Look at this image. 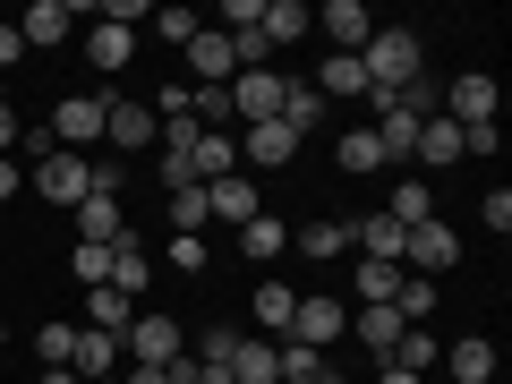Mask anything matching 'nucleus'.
Here are the masks:
<instances>
[{"label":"nucleus","mask_w":512,"mask_h":384,"mask_svg":"<svg viewBox=\"0 0 512 384\" xmlns=\"http://www.w3.org/2000/svg\"><path fill=\"white\" fill-rule=\"evenodd\" d=\"M316 384H342V376H333V367H325V376H316Z\"/></svg>","instance_id":"nucleus-49"},{"label":"nucleus","mask_w":512,"mask_h":384,"mask_svg":"<svg viewBox=\"0 0 512 384\" xmlns=\"http://www.w3.org/2000/svg\"><path fill=\"white\" fill-rule=\"evenodd\" d=\"M419 163H461V128L444 120V111H436V120H419Z\"/></svg>","instance_id":"nucleus-30"},{"label":"nucleus","mask_w":512,"mask_h":384,"mask_svg":"<svg viewBox=\"0 0 512 384\" xmlns=\"http://www.w3.org/2000/svg\"><path fill=\"white\" fill-rule=\"evenodd\" d=\"M402 222H393V214H367L359 222V256H367V265H402Z\"/></svg>","instance_id":"nucleus-19"},{"label":"nucleus","mask_w":512,"mask_h":384,"mask_svg":"<svg viewBox=\"0 0 512 384\" xmlns=\"http://www.w3.org/2000/svg\"><path fill=\"white\" fill-rule=\"evenodd\" d=\"M384 214L402 222V231H419V222H436V205H427V180H402V188H393V205H384Z\"/></svg>","instance_id":"nucleus-34"},{"label":"nucleus","mask_w":512,"mask_h":384,"mask_svg":"<svg viewBox=\"0 0 512 384\" xmlns=\"http://www.w3.org/2000/svg\"><path fill=\"white\" fill-rule=\"evenodd\" d=\"M188 69H197L205 86H231V77H239V60H231V35H222V26H205V35L188 43Z\"/></svg>","instance_id":"nucleus-13"},{"label":"nucleus","mask_w":512,"mask_h":384,"mask_svg":"<svg viewBox=\"0 0 512 384\" xmlns=\"http://www.w3.org/2000/svg\"><path fill=\"white\" fill-rule=\"evenodd\" d=\"M436 103H444V120H453V128H495V77L470 69V77H453Z\"/></svg>","instance_id":"nucleus-4"},{"label":"nucleus","mask_w":512,"mask_h":384,"mask_svg":"<svg viewBox=\"0 0 512 384\" xmlns=\"http://www.w3.org/2000/svg\"><path fill=\"white\" fill-rule=\"evenodd\" d=\"M222 94H231V120H239V128H256V120H282V94H291V86H282L274 69H239Z\"/></svg>","instance_id":"nucleus-3"},{"label":"nucleus","mask_w":512,"mask_h":384,"mask_svg":"<svg viewBox=\"0 0 512 384\" xmlns=\"http://www.w3.org/2000/svg\"><path fill=\"white\" fill-rule=\"evenodd\" d=\"M77 231H86V248H120V239H128L120 197H86V205H77Z\"/></svg>","instance_id":"nucleus-14"},{"label":"nucleus","mask_w":512,"mask_h":384,"mask_svg":"<svg viewBox=\"0 0 512 384\" xmlns=\"http://www.w3.org/2000/svg\"><path fill=\"white\" fill-rule=\"evenodd\" d=\"M69 367H86V384H94V376H120V333H77Z\"/></svg>","instance_id":"nucleus-24"},{"label":"nucleus","mask_w":512,"mask_h":384,"mask_svg":"<svg viewBox=\"0 0 512 384\" xmlns=\"http://www.w3.org/2000/svg\"><path fill=\"white\" fill-rule=\"evenodd\" d=\"M359 69H367V103L410 94L419 86V35H410V26H376V35L359 43Z\"/></svg>","instance_id":"nucleus-1"},{"label":"nucleus","mask_w":512,"mask_h":384,"mask_svg":"<svg viewBox=\"0 0 512 384\" xmlns=\"http://www.w3.org/2000/svg\"><path fill=\"white\" fill-rule=\"evenodd\" d=\"M376 146H384V163H419V120H410L393 94L376 103Z\"/></svg>","instance_id":"nucleus-10"},{"label":"nucleus","mask_w":512,"mask_h":384,"mask_svg":"<svg viewBox=\"0 0 512 384\" xmlns=\"http://www.w3.org/2000/svg\"><path fill=\"white\" fill-rule=\"evenodd\" d=\"M205 214L231 222V231H239V222H256V214H265V205H256V180H248V171H222V180H205Z\"/></svg>","instance_id":"nucleus-8"},{"label":"nucleus","mask_w":512,"mask_h":384,"mask_svg":"<svg viewBox=\"0 0 512 384\" xmlns=\"http://www.w3.org/2000/svg\"><path fill=\"white\" fill-rule=\"evenodd\" d=\"M316 94H325V103H333V94H342V103H367V69H359V52H333L325 77H316Z\"/></svg>","instance_id":"nucleus-20"},{"label":"nucleus","mask_w":512,"mask_h":384,"mask_svg":"<svg viewBox=\"0 0 512 384\" xmlns=\"http://www.w3.org/2000/svg\"><path fill=\"white\" fill-rule=\"evenodd\" d=\"M274 367H282V384H316V376H325V350H308V342H274Z\"/></svg>","instance_id":"nucleus-31"},{"label":"nucleus","mask_w":512,"mask_h":384,"mask_svg":"<svg viewBox=\"0 0 512 384\" xmlns=\"http://www.w3.org/2000/svg\"><path fill=\"white\" fill-rule=\"evenodd\" d=\"M342 248H350V222H308L299 231V256H316V265H333Z\"/></svg>","instance_id":"nucleus-35"},{"label":"nucleus","mask_w":512,"mask_h":384,"mask_svg":"<svg viewBox=\"0 0 512 384\" xmlns=\"http://www.w3.org/2000/svg\"><path fill=\"white\" fill-rule=\"evenodd\" d=\"M231 350H239V333H231V325L205 333V367H231Z\"/></svg>","instance_id":"nucleus-42"},{"label":"nucleus","mask_w":512,"mask_h":384,"mask_svg":"<svg viewBox=\"0 0 512 384\" xmlns=\"http://www.w3.org/2000/svg\"><path fill=\"white\" fill-rule=\"evenodd\" d=\"M120 359L128 367H171L180 359V325H171V316H128V333H120Z\"/></svg>","instance_id":"nucleus-2"},{"label":"nucleus","mask_w":512,"mask_h":384,"mask_svg":"<svg viewBox=\"0 0 512 384\" xmlns=\"http://www.w3.org/2000/svg\"><path fill=\"white\" fill-rule=\"evenodd\" d=\"M239 248H248L256 265H274V256L291 248V222H282V214H256V222H239Z\"/></svg>","instance_id":"nucleus-21"},{"label":"nucleus","mask_w":512,"mask_h":384,"mask_svg":"<svg viewBox=\"0 0 512 384\" xmlns=\"http://www.w3.org/2000/svg\"><path fill=\"white\" fill-rule=\"evenodd\" d=\"M35 350H43L52 367H69V350H77V325H43V333H35Z\"/></svg>","instance_id":"nucleus-40"},{"label":"nucleus","mask_w":512,"mask_h":384,"mask_svg":"<svg viewBox=\"0 0 512 384\" xmlns=\"http://www.w3.org/2000/svg\"><path fill=\"white\" fill-rule=\"evenodd\" d=\"M171 265H180V274H205V239L180 231V239H171Z\"/></svg>","instance_id":"nucleus-41"},{"label":"nucleus","mask_w":512,"mask_h":384,"mask_svg":"<svg viewBox=\"0 0 512 384\" xmlns=\"http://www.w3.org/2000/svg\"><path fill=\"white\" fill-rule=\"evenodd\" d=\"M333 333H350V308H342V299H299V316H291V333H282V342H308V350H325Z\"/></svg>","instance_id":"nucleus-9"},{"label":"nucleus","mask_w":512,"mask_h":384,"mask_svg":"<svg viewBox=\"0 0 512 384\" xmlns=\"http://www.w3.org/2000/svg\"><path fill=\"white\" fill-rule=\"evenodd\" d=\"M205 188H180V197H171V231H205Z\"/></svg>","instance_id":"nucleus-39"},{"label":"nucleus","mask_w":512,"mask_h":384,"mask_svg":"<svg viewBox=\"0 0 512 384\" xmlns=\"http://www.w3.org/2000/svg\"><path fill=\"white\" fill-rule=\"evenodd\" d=\"M231 384H282L274 342H239V350H231Z\"/></svg>","instance_id":"nucleus-28"},{"label":"nucleus","mask_w":512,"mask_h":384,"mask_svg":"<svg viewBox=\"0 0 512 384\" xmlns=\"http://www.w3.org/2000/svg\"><path fill=\"white\" fill-rule=\"evenodd\" d=\"M256 26H265V43H299L316 26V9H308V0H265V18H256Z\"/></svg>","instance_id":"nucleus-22"},{"label":"nucleus","mask_w":512,"mask_h":384,"mask_svg":"<svg viewBox=\"0 0 512 384\" xmlns=\"http://www.w3.org/2000/svg\"><path fill=\"white\" fill-rule=\"evenodd\" d=\"M94 384H120V376H94Z\"/></svg>","instance_id":"nucleus-50"},{"label":"nucleus","mask_w":512,"mask_h":384,"mask_svg":"<svg viewBox=\"0 0 512 384\" xmlns=\"http://www.w3.org/2000/svg\"><path fill=\"white\" fill-rule=\"evenodd\" d=\"M384 367H410V376H427V367H436V333H419V325H410L402 342H393V359H384Z\"/></svg>","instance_id":"nucleus-36"},{"label":"nucleus","mask_w":512,"mask_h":384,"mask_svg":"<svg viewBox=\"0 0 512 384\" xmlns=\"http://www.w3.org/2000/svg\"><path fill=\"white\" fill-rule=\"evenodd\" d=\"M9 197H18V163H0V205H9Z\"/></svg>","instance_id":"nucleus-46"},{"label":"nucleus","mask_w":512,"mask_h":384,"mask_svg":"<svg viewBox=\"0 0 512 384\" xmlns=\"http://www.w3.org/2000/svg\"><path fill=\"white\" fill-rule=\"evenodd\" d=\"M299 154V137L282 120H256V128H239V163H265V171H282Z\"/></svg>","instance_id":"nucleus-11"},{"label":"nucleus","mask_w":512,"mask_h":384,"mask_svg":"<svg viewBox=\"0 0 512 384\" xmlns=\"http://www.w3.org/2000/svg\"><path fill=\"white\" fill-rule=\"evenodd\" d=\"M52 137L69 154H86L94 137H103V94H60V111H52Z\"/></svg>","instance_id":"nucleus-7"},{"label":"nucleus","mask_w":512,"mask_h":384,"mask_svg":"<svg viewBox=\"0 0 512 384\" xmlns=\"http://www.w3.org/2000/svg\"><path fill=\"white\" fill-rule=\"evenodd\" d=\"M436 367H453L461 384H495V342H478V333H470V342L436 350Z\"/></svg>","instance_id":"nucleus-18"},{"label":"nucleus","mask_w":512,"mask_h":384,"mask_svg":"<svg viewBox=\"0 0 512 384\" xmlns=\"http://www.w3.org/2000/svg\"><path fill=\"white\" fill-rule=\"evenodd\" d=\"M316 26H325V35H333V52H359V43L376 35V26H367V9H359V0H325V9H316Z\"/></svg>","instance_id":"nucleus-15"},{"label":"nucleus","mask_w":512,"mask_h":384,"mask_svg":"<svg viewBox=\"0 0 512 384\" xmlns=\"http://www.w3.org/2000/svg\"><path fill=\"white\" fill-rule=\"evenodd\" d=\"M69 265H77V282H86V291H103V282H111V248H86V239H77Z\"/></svg>","instance_id":"nucleus-38"},{"label":"nucleus","mask_w":512,"mask_h":384,"mask_svg":"<svg viewBox=\"0 0 512 384\" xmlns=\"http://www.w3.org/2000/svg\"><path fill=\"white\" fill-rule=\"evenodd\" d=\"M0 146H18V111H9V94H0Z\"/></svg>","instance_id":"nucleus-45"},{"label":"nucleus","mask_w":512,"mask_h":384,"mask_svg":"<svg viewBox=\"0 0 512 384\" xmlns=\"http://www.w3.org/2000/svg\"><path fill=\"white\" fill-rule=\"evenodd\" d=\"M350 325H359V342L376 350V359H393V342H402V333H410V325H402V316H393V308H359V316H350Z\"/></svg>","instance_id":"nucleus-27"},{"label":"nucleus","mask_w":512,"mask_h":384,"mask_svg":"<svg viewBox=\"0 0 512 384\" xmlns=\"http://www.w3.org/2000/svg\"><path fill=\"white\" fill-rule=\"evenodd\" d=\"M128 316H137V299H120L103 282V291H86V333H128Z\"/></svg>","instance_id":"nucleus-25"},{"label":"nucleus","mask_w":512,"mask_h":384,"mask_svg":"<svg viewBox=\"0 0 512 384\" xmlns=\"http://www.w3.org/2000/svg\"><path fill=\"white\" fill-rule=\"evenodd\" d=\"M188 171H197V180H222V171H239V137H222V128H197Z\"/></svg>","instance_id":"nucleus-17"},{"label":"nucleus","mask_w":512,"mask_h":384,"mask_svg":"<svg viewBox=\"0 0 512 384\" xmlns=\"http://www.w3.org/2000/svg\"><path fill=\"white\" fill-rule=\"evenodd\" d=\"M43 384H77V367H52V376H43Z\"/></svg>","instance_id":"nucleus-48"},{"label":"nucleus","mask_w":512,"mask_h":384,"mask_svg":"<svg viewBox=\"0 0 512 384\" xmlns=\"http://www.w3.org/2000/svg\"><path fill=\"white\" fill-rule=\"evenodd\" d=\"M333 163H342V171H384V146H376V128H350L342 146H333Z\"/></svg>","instance_id":"nucleus-33"},{"label":"nucleus","mask_w":512,"mask_h":384,"mask_svg":"<svg viewBox=\"0 0 512 384\" xmlns=\"http://www.w3.org/2000/svg\"><path fill=\"white\" fill-rule=\"evenodd\" d=\"M154 35H163V43H180V52H188V43L205 35V18H197V9H154Z\"/></svg>","instance_id":"nucleus-37"},{"label":"nucleus","mask_w":512,"mask_h":384,"mask_svg":"<svg viewBox=\"0 0 512 384\" xmlns=\"http://www.w3.org/2000/svg\"><path fill=\"white\" fill-rule=\"evenodd\" d=\"M376 384H427V376H410V367H384V376Z\"/></svg>","instance_id":"nucleus-47"},{"label":"nucleus","mask_w":512,"mask_h":384,"mask_svg":"<svg viewBox=\"0 0 512 384\" xmlns=\"http://www.w3.org/2000/svg\"><path fill=\"white\" fill-rule=\"evenodd\" d=\"M453 256H461V239L444 231V222H419V231L402 239V274H419V282H436L444 265H453Z\"/></svg>","instance_id":"nucleus-6"},{"label":"nucleus","mask_w":512,"mask_h":384,"mask_svg":"<svg viewBox=\"0 0 512 384\" xmlns=\"http://www.w3.org/2000/svg\"><path fill=\"white\" fill-rule=\"evenodd\" d=\"M69 26H77V9H69V0H35V9H26V26H18V35H26V43H60V35H69Z\"/></svg>","instance_id":"nucleus-26"},{"label":"nucleus","mask_w":512,"mask_h":384,"mask_svg":"<svg viewBox=\"0 0 512 384\" xmlns=\"http://www.w3.org/2000/svg\"><path fill=\"white\" fill-rule=\"evenodd\" d=\"M120 384H171V367H120Z\"/></svg>","instance_id":"nucleus-44"},{"label":"nucleus","mask_w":512,"mask_h":384,"mask_svg":"<svg viewBox=\"0 0 512 384\" xmlns=\"http://www.w3.org/2000/svg\"><path fill=\"white\" fill-rule=\"evenodd\" d=\"M35 188H43L52 205H86V197H94V163H86V154H69V146H60L52 163H35Z\"/></svg>","instance_id":"nucleus-5"},{"label":"nucleus","mask_w":512,"mask_h":384,"mask_svg":"<svg viewBox=\"0 0 512 384\" xmlns=\"http://www.w3.org/2000/svg\"><path fill=\"white\" fill-rule=\"evenodd\" d=\"M146 274H154V265H146V248H137V239H120V248H111V291H120V299H137V291H146Z\"/></svg>","instance_id":"nucleus-29"},{"label":"nucleus","mask_w":512,"mask_h":384,"mask_svg":"<svg viewBox=\"0 0 512 384\" xmlns=\"http://www.w3.org/2000/svg\"><path fill=\"white\" fill-rule=\"evenodd\" d=\"M316 120H325V94H316V86H291V94H282V128H291V137H308Z\"/></svg>","instance_id":"nucleus-32"},{"label":"nucleus","mask_w":512,"mask_h":384,"mask_svg":"<svg viewBox=\"0 0 512 384\" xmlns=\"http://www.w3.org/2000/svg\"><path fill=\"white\" fill-rule=\"evenodd\" d=\"M487 231H512V188H487Z\"/></svg>","instance_id":"nucleus-43"},{"label":"nucleus","mask_w":512,"mask_h":384,"mask_svg":"<svg viewBox=\"0 0 512 384\" xmlns=\"http://www.w3.org/2000/svg\"><path fill=\"white\" fill-rule=\"evenodd\" d=\"M103 137H111V146H128V154L154 146V111L146 103H103Z\"/></svg>","instance_id":"nucleus-16"},{"label":"nucleus","mask_w":512,"mask_h":384,"mask_svg":"<svg viewBox=\"0 0 512 384\" xmlns=\"http://www.w3.org/2000/svg\"><path fill=\"white\" fill-rule=\"evenodd\" d=\"M256 325H265V333H291V316H299V291H291V282H256Z\"/></svg>","instance_id":"nucleus-23"},{"label":"nucleus","mask_w":512,"mask_h":384,"mask_svg":"<svg viewBox=\"0 0 512 384\" xmlns=\"http://www.w3.org/2000/svg\"><path fill=\"white\" fill-rule=\"evenodd\" d=\"M86 60L103 77H120L128 60H137V35H128V26H111V18H86Z\"/></svg>","instance_id":"nucleus-12"}]
</instances>
